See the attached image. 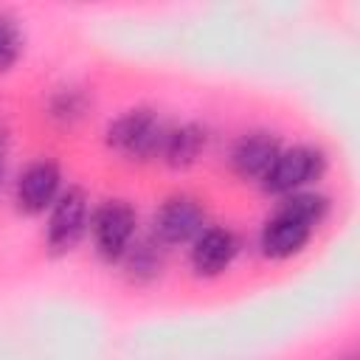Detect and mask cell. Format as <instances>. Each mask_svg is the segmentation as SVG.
<instances>
[{
    "label": "cell",
    "mask_w": 360,
    "mask_h": 360,
    "mask_svg": "<svg viewBox=\"0 0 360 360\" xmlns=\"http://www.w3.org/2000/svg\"><path fill=\"white\" fill-rule=\"evenodd\" d=\"M323 214H326V197L315 191L290 194L262 231V253L270 259H287L298 253L309 242L312 228L323 219Z\"/></svg>",
    "instance_id": "6da1fadb"
},
{
    "label": "cell",
    "mask_w": 360,
    "mask_h": 360,
    "mask_svg": "<svg viewBox=\"0 0 360 360\" xmlns=\"http://www.w3.org/2000/svg\"><path fill=\"white\" fill-rule=\"evenodd\" d=\"M163 141H166V129L158 121V115L149 110H132L118 121H112L107 129V143L127 158L160 155Z\"/></svg>",
    "instance_id": "7a4b0ae2"
},
{
    "label": "cell",
    "mask_w": 360,
    "mask_h": 360,
    "mask_svg": "<svg viewBox=\"0 0 360 360\" xmlns=\"http://www.w3.org/2000/svg\"><path fill=\"white\" fill-rule=\"evenodd\" d=\"M323 172V155L312 146L281 149L270 172L262 177L264 191L270 194H295L301 186L318 180Z\"/></svg>",
    "instance_id": "3957f363"
},
{
    "label": "cell",
    "mask_w": 360,
    "mask_h": 360,
    "mask_svg": "<svg viewBox=\"0 0 360 360\" xmlns=\"http://www.w3.org/2000/svg\"><path fill=\"white\" fill-rule=\"evenodd\" d=\"M93 236L96 248L107 262L124 259L135 236V211L124 200L104 202L93 217Z\"/></svg>",
    "instance_id": "277c9868"
},
{
    "label": "cell",
    "mask_w": 360,
    "mask_h": 360,
    "mask_svg": "<svg viewBox=\"0 0 360 360\" xmlns=\"http://www.w3.org/2000/svg\"><path fill=\"white\" fill-rule=\"evenodd\" d=\"M87 228V197L82 188H68L56 197L53 214L48 222V248L51 253H68L79 245Z\"/></svg>",
    "instance_id": "5b68a950"
},
{
    "label": "cell",
    "mask_w": 360,
    "mask_h": 360,
    "mask_svg": "<svg viewBox=\"0 0 360 360\" xmlns=\"http://www.w3.org/2000/svg\"><path fill=\"white\" fill-rule=\"evenodd\" d=\"M205 214L200 208L197 200L191 197H174L169 202H163V208L155 217V233L160 236V242L169 245H180L188 239H197V233L202 231Z\"/></svg>",
    "instance_id": "8992f818"
},
{
    "label": "cell",
    "mask_w": 360,
    "mask_h": 360,
    "mask_svg": "<svg viewBox=\"0 0 360 360\" xmlns=\"http://www.w3.org/2000/svg\"><path fill=\"white\" fill-rule=\"evenodd\" d=\"M59 183H62V174H59L56 163H51V160L31 163L20 174V183H17V202H20V208L28 211V214L45 211L48 205L56 202Z\"/></svg>",
    "instance_id": "52a82bcc"
},
{
    "label": "cell",
    "mask_w": 360,
    "mask_h": 360,
    "mask_svg": "<svg viewBox=\"0 0 360 360\" xmlns=\"http://www.w3.org/2000/svg\"><path fill=\"white\" fill-rule=\"evenodd\" d=\"M236 256V239L225 228H202L191 248V264L200 276H219Z\"/></svg>",
    "instance_id": "ba28073f"
},
{
    "label": "cell",
    "mask_w": 360,
    "mask_h": 360,
    "mask_svg": "<svg viewBox=\"0 0 360 360\" xmlns=\"http://www.w3.org/2000/svg\"><path fill=\"white\" fill-rule=\"evenodd\" d=\"M278 152H281V146H278V138L276 135H270V132H250V135H245L236 143L231 160H233V169L242 177L262 180L270 172V166L276 163Z\"/></svg>",
    "instance_id": "9c48e42d"
},
{
    "label": "cell",
    "mask_w": 360,
    "mask_h": 360,
    "mask_svg": "<svg viewBox=\"0 0 360 360\" xmlns=\"http://www.w3.org/2000/svg\"><path fill=\"white\" fill-rule=\"evenodd\" d=\"M205 149V129L200 124H183L172 132H166V141H163V160L174 169H186L191 166L200 152Z\"/></svg>",
    "instance_id": "30bf717a"
},
{
    "label": "cell",
    "mask_w": 360,
    "mask_h": 360,
    "mask_svg": "<svg viewBox=\"0 0 360 360\" xmlns=\"http://www.w3.org/2000/svg\"><path fill=\"white\" fill-rule=\"evenodd\" d=\"M127 259V273L135 281H149L160 273V250L152 242H141V245H129V250L124 253Z\"/></svg>",
    "instance_id": "8fae6325"
},
{
    "label": "cell",
    "mask_w": 360,
    "mask_h": 360,
    "mask_svg": "<svg viewBox=\"0 0 360 360\" xmlns=\"http://www.w3.org/2000/svg\"><path fill=\"white\" fill-rule=\"evenodd\" d=\"M20 48H22V39H20L14 20L0 14V70H8L17 62Z\"/></svg>",
    "instance_id": "7c38bea8"
},
{
    "label": "cell",
    "mask_w": 360,
    "mask_h": 360,
    "mask_svg": "<svg viewBox=\"0 0 360 360\" xmlns=\"http://www.w3.org/2000/svg\"><path fill=\"white\" fill-rule=\"evenodd\" d=\"M51 115H62V118H76V115H82V101H79V96L73 93V90H68V96L62 93L59 96V101H53V112Z\"/></svg>",
    "instance_id": "4fadbf2b"
},
{
    "label": "cell",
    "mask_w": 360,
    "mask_h": 360,
    "mask_svg": "<svg viewBox=\"0 0 360 360\" xmlns=\"http://www.w3.org/2000/svg\"><path fill=\"white\" fill-rule=\"evenodd\" d=\"M0 169H3V138H0Z\"/></svg>",
    "instance_id": "5bb4252c"
}]
</instances>
